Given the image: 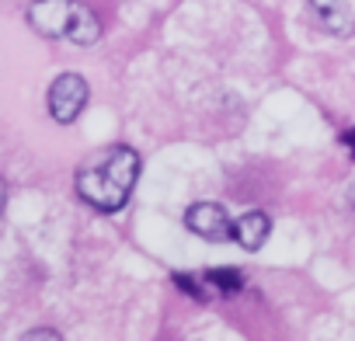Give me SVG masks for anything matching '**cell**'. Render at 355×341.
I'll return each instance as SVG.
<instances>
[{
    "instance_id": "obj_1",
    "label": "cell",
    "mask_w": 355,
    "mask_h": 341,
    "mask_svg": "<svg viewBox=\"0 0 355 341\" xmlns=\"http://www.w3.org/2000/svg\"><path fill=\"white\" fill-rule=\"evenodd\" d=\"M139 167L143 164H139V153L132 146H115L98 164L80 170V175H77V192L94 209L119 213L129 202V195H132V185L139 178Z\"/></svg>"
},
{
    "instance_id": "obj_2",
    "label": "cell",
    "mask_w": 355,
    "mask_h": 341,
    "mask_svg": "<svg viewBox=\"0 0 355 341\" xmlns=\"http://www.w3.org/2000/svg\"><path fill=\"white\" fill-rule=\"evenodd\" d=\"M28 21L39 35L70 39L73 46H91L101 35L98 15L87 4H77V0H32Z\"/></svg>"
},
{
    "instance_id": "obj_3",
    "label": "cell",
    "mask_w": 355,
    "mask_h": 341,
    "mask_svg": "<svg viewBox=\"0 0 355 341\" xmlns=\"http://www.w3.org/2000/svg\"><path fill=\"white\" fill-rule=\"evenodd\" d=\"M87 80L80 77V73H60L56 80H53V87H49V115L56 119V122H63V125H70L80 112H84V105H87Z\"/></svg>"
},
{
    "instance_id": "obj_4",
    "label": "cell",
    "mask_w": 355,
    "mask_h": 341,
    "mask_svg": "<svg viewBox=\"0 0 355 341\" xmlns=\"http://www.w3.org/2000/svg\"><path fill=\"white\" fill-rule=\"evenodd\" d=\"M185 223H189L192 234H199L206 241H227V237H234V223H230L227 209L216 206V202H196L185 213Z\"/></svg>"
},
{
    "instance_id": "obj_5",
    "label": "cell",
    "mask_w": 355,
    "mask_h": 341,
    "mask_svg": "<svg viewBox=\"0 0 355 341\" xmlns=\"http://www.w3.org/2000/svg\"><path fill=\"white\" fill-rule=\"evenodd\" d=\"M310 4V11H313V18L320 21V28L324 32H331V35H352V28H355V18H352V11H348V4L345 0H306Z\"/></svg>"
},
{
    "instance_id": "obj_6",
    "label": "cell",
    "mask_w": 355,
    "mask_h": 341,
    "mask_svg": "<svg viewBox=\"0 0 355 341\" xmlns=\"http://www.w3.org/2000/svg\"><path fill=\"white\" fill-rule=\"evenodd\" d=\"M268 230H272V223H268L265 213H248V216H241L234 223V237H237V244L244 251H258L268 241Z\"/></svg>"
},
{
    "instance_id": "obj_7",
    "label": "cell",
    "mask_w": 355,
    "mask_h": 341,
    "mask_svg": "<svg viewBox=\"0 0 355 341\" xmlns=\"http://www.w3.org/2000/svg\"><path fill=\"white\" fill-rule=\"evenodd\" d=\"M209 282L220 289V292H241L244 289V279L237 268H213L209 272Z\"/></svg>"
},
{
    "instance_id": "obj_8",
    "label": "cell",
    "mask_w": 355,
    "mask_h": 341,
    "mask_svg": "<svg viewBox=\"0 0 355 341\" xmlns=\"http://www.w3.org/2000/svg\"><path fill=\"white\" fill-rule=\"evenodd\" d=\"M21 341H63V334L53 331V327H35V331H28Z\"/></svg>"
},
{
    "instance_id": "obj_9",
    "label": "cell",
    "mask_w": 355,
    "mask_h": 341,
    "mask_svg": "<svg viewBox=\"0 0 355 341\" xmlns=\"http://www.w3.org/2000/svg\"><path fill=\"white\" fill-rule=\"evenodd\" d=\"M174 282H178V286H182L185 292H192L196 299H206V292H202V286H199V282H192L189 275H174Z\"/></svg>"
},
{
    "instance_id": "obj_10",
    "label": "cell",
    "mask_w": 355,
    "mask_h": 341,
    "mask_svg": "<svg viewBox=\"0 0 355 341\" xmlns=\"http://www.w3.org/2000/svg\"><path fill=\"white\" fill-rule=\"evenodd\" d=\"M345 143H348V150L355 153V129H352V132H345Z\"/></svg>"
},
{
    "instance_id": "obj_11",
    "label": "cell",
    "mask_w": 355,
    "mask_h": 341,
    "mask_svg": "<svg viewBox=\"0 0 355 341\" xmlns=\"http://www.w3.org/2000/svg\"><path fill=\"white\" fill-rule=\"evenodd\" d=\"M352 206H355V189H352Z\"/></svg>"
}]
</instances>
